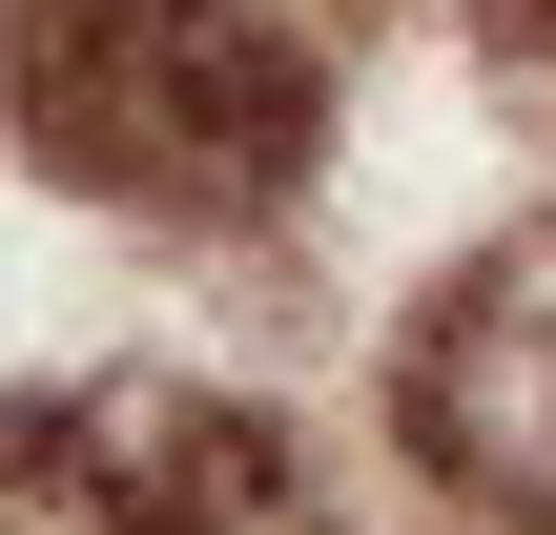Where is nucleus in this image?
<instances>
[{
	"label": "nucleus",
	"mask_w": 556,
	"mask_h": 535,
	"mask_svg": "<svg viewBox=\"0 0 556 535\" xmlns=\"http://www.w3.org/2000/svg\"><path fill=\"white\" fill-rule=\"evenodd\" d=\"M21 62H41V103H62V144L103 186L227 206V186H268L309 144V62H289L268 0H41Z\"/></svg>",
	"instance_id": "obj_1"
},
{
	"label": "nucleus",
	"mask_w": 556,
	"mask_h": 535,
	"mask_svg": "<svg viewBox=\"0 0 556 535\" xmlns=\"http://www.w3.org/2000/svg\"><path fill=\"white\" fill-rule=\"evenodd\" d=\"M516 41H536V62H556V0H516Z\"/></svg>",
	"instance_id": "obj_3"
},
{
	"label": "nucleus",
	"mask_w": 556,
	"mask_h": 535,
	"mask_svg": "<svg viewBox=\"0 0 556 535\" xmlns=\"http://www.w3.org/2000/svg\"><path fill=\"white\" fill-rule=\"evenodd\" d=\"M413 433H433V474H454L475 515L556 535V227L495 247V268L433 309V351H413Z\"/></svg>",
	"instance_id": "obj_2"
}]
</instances>
